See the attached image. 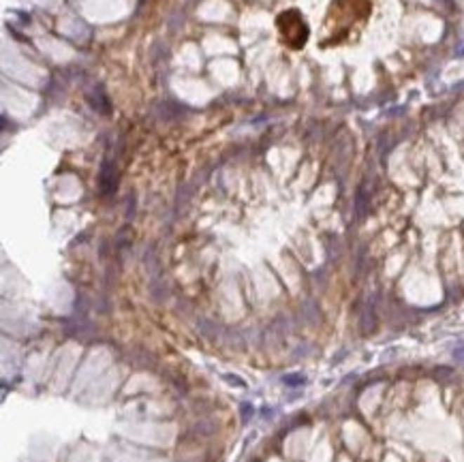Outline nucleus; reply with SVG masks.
<instances>
[{
  "label": "nucleus",
  "mask_w": 464,
  "mask_h": 462,
  "mask_svg": "<svg viewBox=\"0 0 464 462\" xmlns=\"http://www.w3.org/2000/svg\"><path fill=\"white\" fill-rule=\"evenodd\" d=\"M368 15H370V0H334L326 20V28L330 30V37L321 45H334L345 41L347 32H351L355 24L366 22Z\"/></svg>",
  "instance_id": "nucleus-1"
},
{
  "label": "nucleus",
  "mask_w": 464,
  "mask_h": 462,
  "mask_svg": "<svg viewBox=\"0 0 464 462\" xmlns=\"http://www.w3.org/2000/svg\"><path fill=\"white\" fill-rule=\"evenodd\" d=\"M276 26H278V32H281V41L289 50H302L306 45L310 32H308L306 20L302 18V13L298 9L283 11L276 18Z\"/></svg>",
  "instance_id": "nucleus-2"
}]
</instances>
